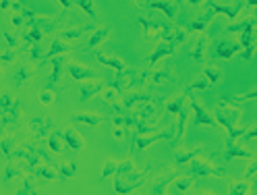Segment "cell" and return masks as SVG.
<instances>
[{"label":"cell","mask_w":257,"mask_h":195,"mask_svg":"<svg viewBox=\"0 0 257 195\" xmlns=\"http://www.w3.org/2000/svg\"><path fill=\"white\" fill-rule=\"evenodd\" d=\"M228 193L230 195H245V193H251V187H249V183L245 181V178H240V181H234L230 185Z\"/></svg>","instance_id":"2e32d148"},{"label":"cell","mask_w":257,"mask_h":195,"mask_svg":"<svg viewBox=\"0 0 257 195\" xmlns=\"http://www.w3.org/2000/svg\"><path fill=\"white\" fill-rule=\"evenodd\" d=\"M40 100H42L46 106L52 104V93H50V91H42V93H40Z\"/></svg>","instance_id":"f546056e"},{"label":"cell","mask_w":257,"mask_h":195,"mask_svg":"<svg viewBox=\"0 0 257 195\" xmlns=\"http://www.w3.org/2000/svg\"><path fill=\"white\" fill-rule=\"evenodd\" d=\"M245 98H257V91H253V93H247Z\"/></svg>","instance_id":"4dcf8cb0"},{"label":"cell","mask_w":257,"mask_h":195,"mask_svg":"<svg viewBox=\"0 0 257 195\" xmlns=\"http://www.w3.org/2000/svg\"><path fill=\"white\" fill-rule=\"evenodd\" d=\"M133 168H135V162H133V160H122V162H118L116 178H124V176H128V174L133 172Z\"/></svg>","instance_id":"e0dca14e"},{"label":"cell","mask_w":257,"mask_h":195,"mask_svg":"<svg viewBox=\"0 0 257 195\" xmlns=\"http://www.w3.org/2000/svg\"><path fill=\"white\" fill-rule=\"evenodd\" d=\"M187 166H189L187 174H191V176H226V174H228L224 168H218V166L210 164L207 160H203L199 154L193 158Z\"/></svg>","instance_id":"7a4b0ae2"},{"label":"cell","mask_w":257,"mask_h":195,"mask_svg":"<svg viewBox=\"0 0 257 195\" xmlns=\"http://www.w3.org/2000/svg\"><path fill=\"white\" fill-rule=\"evenodd\" d=\"M255 172H257V156H253V158H251L249 166H247V170H245V178H253V176H255Z\"/></svg>","instance_id":"cb8c5ba5"},{"label":"cell","mask_w":257,"mask_h":195,"mask_svg":"<svg viewBox=\"0 0 257 195\" xmlns=\"http://www.w3.org/2000/svg\"><path fill=\"white\" fill-rule=\"evenodd\" d=\"M104 100H106V102H114V100H116V91H114V89H106V91H104Z\"/></svg>","instance_id":"f1b7e54d"},{"label":"cell","mask_w":257,"mask_h":195,"mask_svg":"<svg viewBox=\"0 0 257 195\" xmlns=\"http://www.w3.org/2000/svg\"><path fill=\"white\" fill-rule=\"evenodd\" d=\"M71 73L77 77V79H83V77H87V75H91V73H87V71H83V69H79V67H75V69H71Z\"/></svg>","instance_id":"83f0119b"},{"label":"cell","mask_w":257,"mask_h":195,"mask_svg":"<svg viewBox=\"0 0 257 195\" xmlns=\"http://www.w3.org/2000/svg\"><path fill=\"white\" fill-rule=\"evenodd\" d=\"M183 104H185V95H179L176 100H172V102L168 104V110L174 112V115H179V112L183 110Z\"/></svg>","instance_id":"7402d4cb"},{"label":"cell","mask_w":257,"mask_h":195,"mask_svg":"<svg viewBox=\"0 0 257 195\" xmlns=\"http://www.w3.org/2000/svg\"><path fill=\"white\" fill-rule=\"evenodd\" d=\"M60 135H62L64 143H67L73 152H81V150H83V139H81V135H79L73 127L60 129Z\"/></svg>","instance_id":"52a82bcc"},{"label":"cell","mask_w":257,"mask_h":195,"mask_svg":"<svg viewBox=\"0 0 257 195\" xmlns=\"http://www.w3.org/2000/svg\"><path fill=\"white\" fill-rule=\"evenodd\" d=\"M162 139H172V129H168V131H162V133H156V135H139L135 133V152L143 154L150 145H154L156 141H162Z\"/></svg>","instance_id":"3957f363"},{"label":"cell","mask_w":257,"mask_h":195,"mask_svg":"<svg viewBox=\"0 0 257 195\" xmlns=\"http://www.w3.org/2000/svg\"><path fill=\"white\" fill-rule=\"evenodd\" d=\"M214 117H216V121H218V125H222L226 131L230 133V131H234L236 129V125L240 123V110L238 108H234V106H228V104H218L216 106V112H214Z\"/></svg>","instance_id":"6da1fadb"},{"label":"cell","mask_w":257,"mask_h":195,"mask_svg":"<svg viewBox=\"0 0 257 195\" xmlns=\"http://www.w3.org/2000/svg\"><path fill=\"white\" fill-rule=\"evenodd\" d=\"M243 139H257V125H253L251 129H247L245 135H243Z\"/></svg>","instance_id":"4316f807"},{"label":"cell","mask_w":257,"mask_h":195,"mask_svg":"<svg viewBox=\"0 0 257 195\" xmlns=\"http://www.w3.org/2000/svg\"><path fill=\"white\" fill-rule=\"evenodd\" d=\"M193 178L195 176H191V174H181V172H176V176L170 181V187H166V193H189L193 189Z\"/></svg>","instance_id":"5b68a950"},{"label":"cell","mask_w":257,"mask_h":195,"mask_svg":"<svg viewBox=\"0 0 257 195\" xmlns=\"http://www.w3.org/2000/svg\"><path fill=\"white\" fill-rule=\"evenodd\" d=\"M69 121L73 125H91L93 127V125H100L104 119L100 115H71Z\"/></svg>","instance_id":"8fae6325"},{"label":"cell","mask_w":257,"mask_h":195,"mask_svg":"<svg viewBox=\"0 0 257 195\" xmlns=\"http://www.w3.org/2000/svg\"><path fill=\"white\" fill-rule=\"evenodd\" d=\"M116 168H118V162L116 160H106L104 164H102V178L116 174Z\"/></svg>","instance_id":"d6986e66"},{"label":"cell","mask_w":257,"mask_h":195,"mask_svg":"<svg viewBox=\"0 0 257 195\" xmlns=\"http://www.w3.org/2000/svg\"><path fill=\"white\" fill-rule=\"evenodd\" d=\"M62 141H64V139H62L60 131H54V133H50V135H48V148H50V152H54V154L62 152V150H64Z\"/></svg>","instance_id":"9a60e30c"},{"label":"cell","mask_w":257,"mask_h":195,"mask_svg":"<svg viewBox=\"0 0 257 195\" xmlns=\"http://www.w3.org/2000/svg\"><path fill=\"white\" fill-rule=\"evenodd\" d=\"M13 152H15V139L13 137H5L3 139V156L9 160L13 156Z\"/></svg>","instance_id":"44dd1931"},{"label":"cell","mask_w":257,"mask_h":195,"mask_svg":"<svg viewBox=\"0 0 257 195\" xmlns=\"http://www.w3.org/2000/svg\"><path fill=\"white\" fill-rule=\"evenodd\" d=\"M191 108H193V123H195V125H205V127H216V125H218L216 117H212L210 112L203 110L199 104L193 102Z\"/></svg>","instance_id":"ba28073f"},{"label":"cell","mask_w":257,"mask_h":195,"mask_svg":"<svg viewBox=\"0 0 257 195\" xmlns=\"http://www.w3.org/2000/svg\"><path fill=\"white\" fill-rule=\"evenodd\" d=\"M199 152H201V148H193V150H179V152L174 154V166H176V168H185V166H187L189 162H191L193 158H195Z\"/></svg>","instance_id":"9c48e42d"},{"label":"cell","mask_w":257,"mask_h":195,"mask_svg":"<svg viewBox=\"0 0 257 195\" xmlns=\"http://www.w3.org/2000/svg\"><path fill=\"white\" fill-rule=\"evenodd\" d=\"M34 174H36V172H27V174L21 178V187L17 189L19 195H25V193H38V187H34V185H36Z\"/></svg>","instance_id":"4fadbf2b"},{"label":"cell","mask_w":257,"mask_h":195,"mask_svg":"<svg viewBox=\"0 0 257 195\" xmlns=\"http://www.w3.org/2000/svg\"><path fill=\"white\" fill-rule=\"evenodd\" d=\"M95 91H98V85H89V83H87V85H83V87H81V100H83V102H87Z\"/></svg>","instance_id":"603a6c76"},{"label":"cell","mask_w":257,"mask_h":195,"mask_svg":"<svg viewBox=\"0 0 257 195\" xmlns=\"http://www.w3.org/2000/svg\"><path fill=\"white\" fill-rule=\"evenodd\" d=\"M253 156H255L253 152H249V150H245V148H240V145H236V141L228 139V150H226V160H232V158H247V160H251Z\"/></svg>","instance_id":"30bf717a"},{"label":"cell","mask_w":257,"mask_h":195,"mask_svg":"<svg viewBox=\"0 0 257 195\" xmlns=\"http://www.w3.org/2000/svg\"><path fill=\"white\" fill-rule=\"evenodd\" d=\"M29 127H31V133H34V137L42 139V137L50 135L52 121L46 119V117H34V119H29Z\"/></svg>","instance_id":"8992f818"},{"label":"cell","mask_w":257,"mask_h":195,"mask_svg":"<svg viewBox=\"0 0 257 195\" xmlns=\"http://www.w3.org/2000/svg\"><path fill=\"white\" fill-rule=\"evenodd\" d=\"M34 172H36L38 176L46 178V181H56V178L60 176V174H58V168H56V166H52V164H40Z\"/></svg>","instance_id":"5bb4252c"},{"label":"cell","mask_w":257,"mask_h":195,"mask_svg":"<svg viewBox=\"0 0 257 195\" xmlns=\"http://www.w3.org/2000/svg\"><path fill=\"white\" fill-rule=\"evenodd\" d=\"M139 102H146V95H131V98H126L124 108H133V106H137Z\"/></svg>","instance_id":"d4e9b609"},{"label":"cell","mask_w":257,"mask_h":195,"mask_svg":"<svg viewBox=\"0 0 257 195\" xmlns=\"http://www.w3.org/2000/svg\"><path fill=\"white\" fill-rule=\"evenodd\" d=\"M154 117H156V108H154L152 104H146V106L139 108V119H143V121H154Z\"/></svg>","instance_id":"ffe728a7"},{"label":"cell","mask_w":257,"mask_h":195,"mask_svg":"<svg viewBox=\"0 0 257 195\" xmlns=\"http://www.w3.org/2000/svg\"><path fill=\"white\" fill-rule=\"evenodd\" d=\"M141 183H143V176L141 174H128V176H124V178H116L114 181V193H131V191H137L139 187H141Z\"/></svg>","instance_id":"277c9868"},{"label":"cell","mask_w":257,"mask_h":195,"mask_svg":"<svg viewBox=\"0 0 257 195\" xmlns=\"http://www.w3.org/2000/svg\"><path fill=\"white\" fill-rule=\"evenodd\" d=\"M187 121H189V110L183 108L179 112V125H176V139H183L185 135V127H187Z\"/></svg>","instance_id":"ac0fdd59"},{"label":"cell","mask_w":257,"mask_h":195,"mask_svg":"<svg viewBox=\"0 0 257 195\" xmlns=\"http://www.w3.org/2000/svg\"><path fill=\"white\" fill-rule=\"evenodd\" d=\"M114 137H116V139H124V137H126V127L114 125Z\"/></svg>","instance_id":"484cf974"},{"label":"cell","mask_w":257,"mask_h":195,"mask_svg":"<svg viewBox=\"0 0 257 195\" xmlns=\"http://www.w3.org/2000/svg\"><path fill=\"white\" fill-rule=\"evenodd\" d=\"M77 170H79V164H77V162H73V160H69V162H58V174H60L62 181H67V178L75 176Z\"/></svg>","instance_id":"7c38bea8"}]
</instances>
